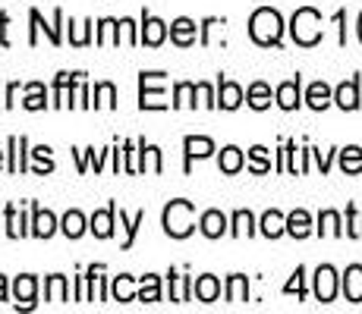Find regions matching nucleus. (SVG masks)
<instances>
[{
  "label": "nucleus",
  "instance_id": "aec40b11",
  "mask_svg": "<svg viewBox=\"0 0 362 314\" xmlns=\"http://www.w3.org/2000/svg\"><path fill=\"white\" fill-rule=\"evenodd\" d=\"M243 164H246V157H243V151L236 148V145H227V148L221 151V160H218L221 173L233 176V173H240V170H243Z\"/></svg>",
  "mask_w": 362,
  "mask_h": 314
},
{
  "label": "nucleus",
  "instance_id": "412c9836",
  "mask_svg": "<svg viewBox=\"0 0 362 314\" xmlns=\"http://www.w3.org/2000/svg\"><path fill=\"white\" fill-rule=\"evenodd\" d=\"M287 233V217H284L281 211H264L262 217V236H268V239H277V236Z\"/></svg>",
  "mask_w": 362,
  "mask_h": 314
},
{
  "label": "nucleus",
  "instance_id": "f03ea898",
  "mask_svg": "<svg viewBox=\"0 0 362 314\" xmlns=\"http://www.w3.org/2000/svg\"><path fill=\"white\" fill-rule=\"evenodd\" d=\"M196 229V207L192 201L177 198L164 207V233L170 239H186V236Z\"/></svg>",
  "mask_w": 362,
  "mask_h": 314
},
{
  "label": "nucleus",
  "instance_id": "423d86ee",
  "mask_svg": "<svg viewBox=\"0 0 362 314\" xmlns=\"http://www.w3.org/2000/svg\"><path fill=\"white\" fill-rule=\"evenodd\" d=\"M29 19H32V35H29V44H38V29H45L47 32V38H51V44H60V23H64V10H54V25H45V19H41V13L38 10H32L29 13Z\"/></svg>",
  "mask_w": 362,
  "mask_h": 314
},
{
  "label": "nucleus",
  "instance_id": "f704fd0d",
  "mask_svg": "<svg viewBox=\"0 0 362 314\" xmlns=\"http://www.w3.org/2000/svg\"><path fill=\"white\" fill-rule=\"evenodd\" d=\"M95 41L98 44H120V25H117V19H101Z\"/></svg>",
  "mask_w": 362,
  "mask_h": 314
},
{
  "label": "nucleus",
  "instance_id": "393cba45",
  "mask_svg": "<svg viewBox=\"0 0 362 314\" xmlns=\"http://www.w3.org/2000/svg\"><path fill=\"white\" fill-rule=\"evenodd\" d=\"M246 104L252 110H268L271 107V88L264 85V82H252L246 92Z\"/></svg>",
  "mask_w": 362,
  "mask_h": 314
},
{
  "label": "nucleus",
  "instance_id": "20e7f679",
  "mask_svg": "<svg viewBox=\"0 0 362 314\" xmlns=\"http://www.w3.org/2000/svg\"><path fill=\"white\" fill-rule=\"evenodd\" d=\"M139 107L164 110V73H139Z\"/></svg>",
  "mask_w": 362,
  "mask_h": 314
},
{
  "label": "nucleus",
  "instance_id": "e433bc0d",
  "mask_svg": "<svg viewBox=\"0 0 362 314\" xmlns=\"http://www.w3.org/2000/svg\"><path fill=\"white\" fill-rule=\"evenodd\" d=\"M230 233L236 236V239H243V236H252L255 233V217L249 211H236L233 214V229Z\"/></svg>",
  "mask_w": 362,
  "mask_h": 314
},
{
  "label": "nucleus",
  "instance_id": "6e6d98bb",
  "mask_svg": "<svg viewBox=\"0 0 362 314\" xmlns=\"http://www.w3.org/2000/svg\"><path fill=\"white\" fill-rule=\"evenodd\" d=\"M334 19H337V25H340V44H346V25H344V23H346V13L340 10Z\"/></svg>",
  "mask_w": 362,
  "mask_h": 314
},
{
  "label": "nucleus",
  "instance_id": "603ef678",
  "mask_svg": "<svg viewBox=\"0 0 362 314\" xmlns=\"http://www.w3.org/2000/svg\"><path fill=\"white\" fill-rule=\"evenodd\" d=\"M6 25H10V16L6 13H0V44H10V38H6Z\"/></svg>",
  "mask_w": 362,
  "mask_h": 314
},
{
  "label": "nucleus",
  "instance_id": "f3484780",
  "mask_svg": "<svg viewBox=\"0 0 362 314\" xmlns=\"http://www.w3.org/2000/svg\"><path fill=\"white\" fill-rule=\"evenodd\" d=\"M344 296H346V302H353V305L362 302V267H359V264H350V267H346V274H344Z\"/></svg>",
  "mask_w": 362,
  "mask_h": 314
},
{
  "label": "nucleus",
  "instance_id": "ddd939ff",
  "mask_svg": "<svg viewBox=\"0 0 362 314\" xmlns=\"http://www.w3.org/2000/svg\"><path fill=\"white\" fill-rule=\"evenodd\" d=\"M196 29H199V25L192 23V19H186V16L173 19V23H170V41H173L177 47L196 44Z\"/></svg>",
  "mask_w": 362,
  "mask_h": 314
},
{
  "label": "nucleus",
  "instance_id": "4d7b16f0",
  "mask_svg": "<svg viewBox=\"0 0 362 314\" xmlns=\"http://www.w3.org/2000/svg\"><path fill=\"white\" fill-rule=\"evenodd\" d=\"M0 302H6V277L0 274Z\"/></svg>",
  "mask_w": 362,
  "mask_h": 314
},
{
  "label": "nucleus",
  "instance_id": "37998d69",
  "mask_svg": "<svg viewBox=\"0 0 362 314\" xmlns=\"http://www.w3.org/2000/svg\"><path fill=\"white\" fill-rule=\"evenodd\" d=\"M76 157H79V173H86L88 170V164L95 167V170H101V160L110 155V151H101V155H95V148H86V155L82 151H73Z\"/></svg>",
  "mask_w": 362,
  "mask_h": 314
},
{
  "label": "nucleus",
  "instance_id": "bf43d9fd",
  "mask_svg": "<svg viewBox=\"0 0 362 314\" xmlns=\"http://www.w3.org/2000/svg\"><path fill=\"white\" fill-rule=\"evenodd\" d=\"M0 167H4V151H0Z\"/></svg>",
  "mask_w": 362,
  "mask_h": 314
},
{
  "label": "nucleus",
  "instance_id": "6e6552de",
  "mask_svg": "<svg viewBox=\"0 0 362 314\" xmlns=\"http://www.w3.org/2000/svg\"><path fill=\"white\" fill-rule=\"evenodd\" d=\"M183 148H186V173H189L192 160H202V157H211L214 155V142L205 135H186L183 138Z\"/></svg>",
  "mask_w": 362,
  "mask_h": 314
},
{
  "label": "nucleus",
  "instance_id": "3c124183",
  "mask_svg": "<svg viewBox=\"0 0 362 314\" xmlns=\"http://www.w3.org/2000/svg\"><path fill=\"white\" fill-rule=\"evenodd\" d=\"M148 164H151V173H161V151L155 145H148Z\"/></svg>",
  "mask_w": 362,
  "mask_h": 314
},
{
  "label": "nucleus",
  "instance_id": "58836bf2",
  "mask_svg": "<svg viewBox=\"0 0 362 314\" xmlns=\"http://www.w3.org/2000/svg\"><path fill=\"white\" fill-rule=\"evenodd\" d=\"M318 233L322 236H340V214L337 211H322L318 214Z\"/></svg>",
  "mask_w": 362,
  "mask_h": 314
},
{
  "label": "nucleus",
  "instance_id": "c85d7f7f",
  "mask_svg": "<svg viewBox=\"0 0 362 314\" xmlns=\"http://www.w3.org/2000/svg\"><path fill=\"white\" fill-rule=\"evenodd\" d=\"M340 170L350 173V176L362 173V148L359 145H350V148L340 151Z\"/></svg>",
  "mask_w": 362,
  "mask_h": 314
},
{
  "label": "nucleus",
  "instance_id": "5701e85b",
  "mask_svg": "<svg viewBox=\"0 0 362 314\" xmlns=\"http://www.w3.org/2000/svg\"><path fill=\"white\" fill-rule=\"evenodd\" d=\"M331 97H334V92L325 85V82H312L309 92H305V104H309L312 110H325L331 104Z\"/></svg>",
  "mask_w": 362,
  "mask_h": 314
},
{
  "label": "nucleus",
  "instance_id": "c03bdc74",
  "mask_svg": "<svg viewBox=\"0 0 362 314\" xmlns=\"http://www.w3.org/2000/svg\"><path fill=\"white\" fill-rule=\"evenodd\" d=\"M346 236L362 239V214H356V207H346Z\"/></svg>",
  "mask_w": 362,
  "mask_h": 314
},
{
  "label": "nucleus",
  "instance_id": "7ed1b4c3",
  "mask_svg": "<svg viewBox=\"0 0 362 314\" xmlns=\"http://www.w3.org/2000/svg\"><path fill=\"white\" fill-rule=\"evenodd\" d=\"M290 35L299 47H315L322 41V13L312 10V6H303V10L293 13V23H290Z\"/></svg>",
  "mask_w": 362,
  "mask_h": 314
},
{
  "label": "nucleus",
  "instance_id": "5fc2aeb1",
  "mask_svg": "<svg viewBox=\"0 0 362 314\" xmlns=\"http://www.w3.org/2000/svg\"><path fill=\"white\" fill-rule=\"evenodd\" d=\"M312 155H315L318 167H322V173H328V170H331V155H322V151H312Z\"/></svg>",
  "mask_w": 362,
  "mask_h": 314
},
{
  "label": "nucleus",
  "instance_id": "72a5a7b5",
  "mask_svg": "<svg viewBox=\"0 0 362 314\" xmlns=\"http://www.w3.org/2000/svg\"><path fill=\"white\" fill-rule=\"evenodd\" d=\"M196 85L192 82H177V88H173V107H196Z\"/></svg>",
  "mask_w": 362,
  "mask_h": 314
},
{
  "label": "nucleus",
  "instance_id": "4c0bfd02",
  "mask_svg": "<svg viewBox=\"0 0 362 314\" xmlns=\"http://www.w3.org/2000/svg\"><path fill=\"white\" fill-rule=\"evenodd\" d=\"M142 223H145V211H139L132 220L120 211V227L127 229V239H123V248H132V242H136V233H139V227H142Z\"/></svg>",
  "mask_w": 362,
  "mask_h": 314
},
{
  "label": "nucleus",
  "instance_id": "de8ad7c7",
  "mask_svg": "<svg viewBox=\"0 0 362 314\" xmlns=\"http://www.w3.org/2000/svg\"><path fill=\"white\" fill-rule=\"evenodd\" d=\"M303 277H305V270H303V267H296L293 280H290L287 286H284V292H287V296H293V292H296V296L303 298V296H305V280H303Z\"/></svg>",
  "mask_w": 362,
  "mask_h": 314
},
{
  "label": "nucleus",
  "instance_id": "473e14b6",
  "mask_svg": "<svg viewBox=\"0 0 362 314\" xmlns=\"http://www.w3.org/2000/svg\"><path fill=\"white\" fill-rule=\"evenodd\" d=\"M60 229H64L66 239H79V236L86 233V217H82L79 211H66V217L60 220Z\"/></svg>",
  "mask_w": 362,
  "mask_h": 314
},
{
  "label": "nucleus",
  "instance_id": "0eeeda50",
  "mask_svg": "<svg viewBox=\"0 0 362 314\" xmlns=\"http://www.w3.org/2000/svg\"><path fill=\"white\" fill-rule=\"evenodd\" d=\"M167 38V23H161L158 16H151V13H142V32H139V41L148 47H158L164 44Z\"/></svg>",
  "mask_w": 362,
  "mask_h": 314
},
{
  "label": "nucleus",
  "instance_id": "c756f323",
  "mask_svg": "<svg viewBox=\"0 0 362 314\" xmlns=\"http://www.w3.org/2000/svg\"><path fill=\"white\" fill-rule=\"evenodd\" d=\"M110 292H114L117 302H132V298H139V292H136V286H132V277L129 274L114 277V286H110Z\"/></svg>",
  "mask_w": 362,
  "mask_h": 314
},
{
  "label": "nucleus",
  "instance_id": "8fccbe9b",
  "mask_svg": "<svg viewBox=\"0 0 362 314\" xmlns=\"http://www.w3.org/2000/svg\"><path fill=\"white\" fill-rule=\"evenodd\" d=\"M196 92H199V97H202V104H205V107H218V97H214V92H211V85H208V82H199Z\"/></svg>",
  "mask_w": 362,
  "mask_h": 314
},
{
  "label": "nucleus",
  "instance_id": "13d9d810",
  "mask_svg": "<svg viewBox=\"0 0 362 314\" xmlns=\"http://www.w3.org/2000/svg\"><path fill=\"white\" fill-rule=\"evenodd\" d=\"M359 41H362V13H359Z\"/></svg>",
  "mask_w": 362,
  "mask_h": 314
},
{
  "label": "nucleus",
  "instance_id": "9b49d317",
  "mask_svg": "<svg viewBox=\"0 0 362 314\" xmlns=\"http://www.w3.org/2000/svg\"><path fill=\"white\" fill-rule=\"evenodd\" d=\"M35 292H38V280L32 274L16 277L13 283V296H16V308H35Z\"/></svg>",
  "mask_w": 362,
  "mask_h": 314
},
{
  "label": "nucleus",
  "instance_id": "c9c22d12",
  "mask_svg": "<svg viewBox=\"0 0 362 314\" xmlns=\"http://www.w3.org/2000/svg\"><path fill=\"white\" fill-rule=\"evenodd\" d=\"M95 107H107V110L117 107V88L110 82H98L95 85Z\"/></svg>",
  "mask_w": 362,
  "mask_h": 314
},
{
  "label": "nucleus",
  "instance_id": "f8f14e48",
  "mask_svg": "<svg viewBox=\"0 0 362 314\" xmlns=\"http://www.w3.org/2000/svg\"><path fill=\"white\" fill-rule=\"evenodd\" d=\"M57 233V217L51 211H41L38 205H32V236L38 239H51Z\"/></svg>",
  "mask_w": 362,
  "mask_h": 314
},
{
  "label": "nucleus",
  "instance_id": "a19ab883",
  "mask_svg": "<svg viewBox=\"0 0 362 314\" xmlns=\"http://www.w3.org/2000/svg\"><path fill=\"white\" fill-rule=\"evenodd\" d=\"M249 170L252 173H268L271 170V160H268V148H262V145H255L252 151H249Z\"/></svg>",
  "mask_w": 362,
  "mask_h": 314
},
{
  "label": "nucleus",
  "instance_id": "7c9ffc66",
  "mask_svg": "<svg viewBox=\"0 0 362 314\" xmlns=\"http://www.w3.org/2000/svg\"><path fill=\"white\" fill-rule=\"evenodd\" d=\"M246 298H249V280L243 274H233L230 280H227V302L240 305V302H246Z\"/></svg>",
  "mask_w": 362,
  "mask_h": 314
},
{
  "label": "nucleus",
  "instance_id": "49530a36",
  "mask_svg": "<svg viewBox=\"0 0 362 314\" xmlns=\"http://www.w3.org/2000/svg\"><path fill=\"white\" fill-rule=\"evenodd\" d=\"M73 107H92V101H88V85H86L82 76H79V82L73 85Z\"/></svg>",
  "mask_w": 362,
  "mask_h": 314
},
{
  "label": "nucleus",
  "instance_id": "6ab92c4d",
  "mask_svg": "<svg viewBox=\"0 0 362 314\" xmlns=\"http://www.w3.org/2000/svg\"><path fill=\"white\" fill-rule=\"evenodd\" d=\"M25 135H10V164H6V170L10 173H25L29 170V164H25Z\"/></svg>",
  "mask_w": 362,
  "mask_h": 314
},
{
  "label": "nucleus",
  "instance_id": "a18cd8bd",
  "mask_svg": "<svg viewBox=\"0 0 362 314\" xmlns=\"http://www.w3.org/2000/svg\"><path fill=\"white\" fill-rule=\"evenodd\" d=\"M139 145H132V142H127V145H123V170H127V173H142V170H139V160H136V155H139Z\"/></svg>",
  "mask_w": 362,
  "mask_h": 314
},
{
  "label": "nucleus",
  "instance_id": "bb28decb",
  "mask_svg": "<svg viewBox=\"0 0 362 314\" xmlns=\"http://www.w3.org/2000/svg\"><path fill=\"white\" fill-rule=\"evenodd\" d=\"M45 298L47 302H66L69 298V289H66V277L54 274L45 280Z\"/></svg>",
  "mask_w": 362,
  "mask_h": 314
},
{
  "label": "nucleus",
  "instance_id": "f257e3e1",
  "mask_svg": "<svg viewBox=\"0 0 362 314\" xmlns=\"http://www.w3.org/2000/svg\"><path fill=\"white\" fill-rule=\"evenodd\" d=\"M249 35H252V41H255V44H262V47L281 44V35H284L281 13L271 10V6H262V10H255L252 19H249Z\"/></svg>",
  "mask_w": 362,
  "mask_h": 314
},
{
  "label": "nucleus",
  "instance_id": "1a4fd4ad",
  "mask_svg": "<svg viewBox=\"0 0 362 314\" xmlns=\"http://www.w3.org/2000/svg\"><path fill=\"white\" fill-rule=\"evenodd\" d=\"M82 73H60L54 79V107H73V85Z\"/></svg>",
  "mask_w": 362,
  "mask_h": 314
},
{
  "label": "nucleus",
  "instance_id": "09e8293b",
  "mask_svg": "<svg viewBox=\"0 0 362 314\" xmlns=\"http://www.w3.org/2000/svg\"><path fill=\"white\" fill-rule=\"evenodd\" d=\"M69 29H73V35H69V41H73V44H76V47L88 44V29H92V23H82V25L69 23Z\"/></svg>",
  "mask_w": 362,
  "mask_h": 314
},
{
  "label": "nucleus",
  "instance_id": "4468645a",
  "mask_svg": "<svg viewBox=\"0 0 362 314\" xmlns=\"http://www.w3.org/2000/svg\"><path fill=\"white\" fill-rule=\"evenodd\" d=\"M199 229L205 239H221V236L227 233V217L221 211H205L199 220Z\"/></svg>",
  "mask_w": 362,
  "mask_h": 314
},
{
  "label": "nucleus",
  "instance_id": "a211bd4d",
  "mask_svg": "<svg viewBox=\"0 0 362 314\" xmlns=\"http://www.w3.org/2000/svg\"><path fill=\"white\" fill-rule=\"evenodd\" d=\"M192 296L199 298V302H218V296H221V283H218V277H211V274H205V277H199L196 283H192Z\"/></svg>",
  "mask_w": 362,
  "mask_h": 314
},
{
  "label": "nucleus",
  "instance_id": "2eb2a0df",
  "mask_svg": "<svg viewBox=\"0 0 362 314\" xmlns=\"http://www.w3.org/2000/svg\"><path fill=\"white\" fill-rule=\"evenodd\" d=\"M334 101H337V107H344V110L359 107V79L356 76H353L350 82H340L337 92H334Z\"/></svg>",
  "mask_w": 362,
  "mask_h": 314
},
{
  "label": "nucleus",
  "instance_id": "2f4dec72",
  "mask_svg": "<svg viewBox=\"0 0 362 314\" xmlns=\"http://www.w3.org/2000/svg\"><path fill=\"white\" fill-rule=\"evenodd\" d=\"M25 110H45L47 107V92L41 82H32V85H25V101H23Z\"/></svg>",
  "mask_w": 362,
  "mask_h": 314
},
{
  "label": "nucleus",
  "instance_id": "cd10ccee",
  "mask_svg": "<svg viewBox=\"0 0 362 314\" xmlns=\"http://www.w3.org/2000/svg\"><path fill=\"white\" fill-rule=\"evenodd\" d=\"M139 302H161V277L145 274L139 283Z\"/></svg>",
  "mask_w": 362,
  "mask_h": 314
},
{
  "label": "nucleus",
  "instance_id": "864d4df0",
  "mask_svg": "<svg viewBox=\"0 0 362 314\" xmlns=\"http://www.w3.org/2000/svg\"><path fill=\"white\" fill-rule=\"evenodd\" d=\"M16 95H19V82H13V85L6 88V101H4V107H13V104H16Z\"/></svg>",
  "mask_w": 362,
  "mask_h": 314
},
{
  "label": "nucleus",
  "instance_id": "a878e982",
  "mask_svg": "<svg viewBox=\"0 0 362 314\" xmlns=\"http://www.w3.org/2000/svg\"><path fill=\"white\" fill-rule=\"evenodd\" d=\"M170 277V302H189L192 298V280L189 277H180V274H167Z\"/></svg>",
  "mask_w": 362,
  "mask_h": 314
},
{
  "label": "nucleus",
  "instance_id": "ea45409f",
  "mask_svg": "<svg viewBox=\"0 0 362 314\" xmlns=\"http://www.w3.org/2000/svg\"><path fill=\"white\" fill-rule=\"evenodd\" d=\"M25 233H29V229H25L23 214H16V205H6V236L19 239V236H25Z\"/></svg>",
  "mask_w": 362,
  "mask_h": 314
},
{
  "label": "nucleus",
  "instance_id": "9d476101",
  "mask_svg": "<svg viewBox=\"0 0 362 314\" xmlns=\"http://www.w3.org/2000/svg\"><path fill=\"white\" fill-rule=\"evenodd\" d=\"M114 217H117V205L110 201L104 211H95L92 220H88V229H92L98 239H110L114 236Z\"/></svg>",
  "mask_w": 362,
  "mask_h": 314
},
{
  "label": "nucleus",
  "instance_id": "79ce46f5",
  "mask_svg": "<svg viewBox=\"0 0 362 314\" xmlns=\"http://www.w3.org/2000/svg\"><path fill=\"white\" fill-rule=\"evenodd\" d=\"M32 157H35V173H38V176H45V173H51V170H54L51 148H47V145H38V148L32 151Z\"/></svg>",
  "mask_w": 362,
  "mask_h": 314
},
{
  "label": "nucleus",
  "instance_id": "b1692460",
  "mask_svg": "<svg viewBox=\"0 0 362 314\" xmlns=\"http://www.w3.org/2000/svg\"><path fill=\"white\" fill-rule=\"evenodd\" d=\"M287 233L293 236V239H305V236L312 233V217L303 211V207H299V211H293V214L287 217Z\"/></svg>",
  "mask_w": 362,
  "mask_h": 314
},
{
  "label": "nucleus",
  "instance_id": "4be33fe9",
  "mask_svg": "<svg viewBox=\"0 0 362 314\" xmlns=\"http://www.w3.org/2000/svg\"><path fill=\"white\" fill-rule=\"evenodd\" d=\"M277 104H281L284 110H296L299 107V76L290 82H284V85H277Z\"/></svg>",
  "mask_w": 362,
  "mask_h": 314
},
{
  "label": "nucleus",
  "instance_id": "39448f33",
  "mask_svg": "<svg viewBox=\"0 0 362 314\" xmlns=\"http://www.w3.org/2000/svg\"><path fill=\"white\" fill-rule=\"evenodd\" d=\"M337 296V270L331 264H322L315 270V298L318 302H334Z\"/></svg>",
  "mask_w": 362,
  "mask_h": 314
},
{
  "label": "nucleus",
  "instance_id": "dca6fc26",
  "mask_svg": "<svg viewBox=\"0 0 362 314\" xmlns=\"http://www.w3.org/2000/svg\"><path fill=\"white\" fill-rule=\"evenodd\" d=\"M243 104V88L230 79H221L218 82V107L224 110H236Z\"/></svg>",
  "mask_w": 362,
  "mask_h": 314
}]
</instances>
